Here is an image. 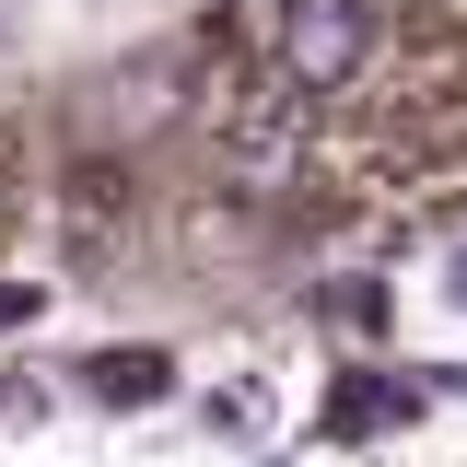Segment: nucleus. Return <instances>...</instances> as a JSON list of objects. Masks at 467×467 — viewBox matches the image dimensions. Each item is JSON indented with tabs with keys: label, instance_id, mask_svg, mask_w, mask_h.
Segmentation results:
<instances>
[{
	"label": "nucleus",
	"instance_id": "1",
	"mask_svg": "<svg viewBox=\"0 0 467 467\" xmlns=\"http://www.w3.org/2000/svg\"><path fill=\"white\" fill-rule=\"evenodd\" d=\"M47 281L164 327L467 245V0H187L36 82Z\"/></svg>",
	"mask_w": 467,
	"mask_h": 467
},
{
	"label": "nucleus",
	"instance_id": "2",
	"mask_svg": "<svg viewBox=\"0 0 467 467\" xmlns=\"http://www.w3.org/2000/svg\"><path fill=\"white\" fill-rule=\"evenodd\" d=\"M47 269V117L36 94H0V304Z\"/></svg>",
	"mask_w": 467,
	"mask_h": 467
}]
</instances>
